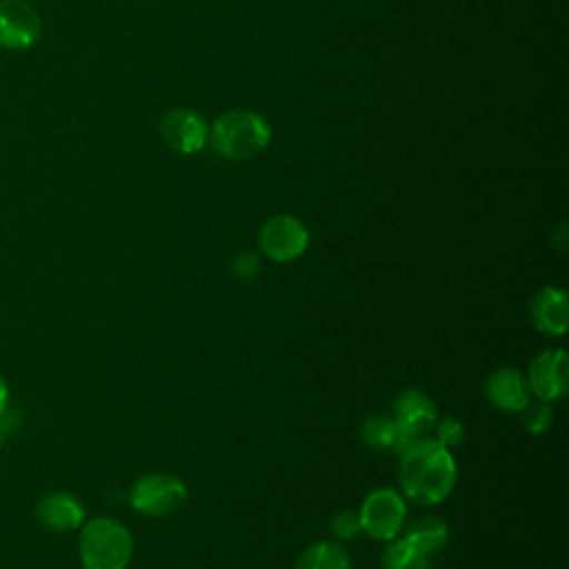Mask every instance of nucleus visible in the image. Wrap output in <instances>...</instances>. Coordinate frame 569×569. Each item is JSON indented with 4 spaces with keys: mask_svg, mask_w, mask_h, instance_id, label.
<instances>
[{
    "mask_svg": "<svg viewBox=\"0 0 569 569\" xmlns=\"http://www.w3.org/2000/svg\"><path fill=\"white\" fill-rule=\"evenodd\" d=\"M456 485V460L436 438H422L400 451V487L418 505L442 502Z\"/></svg>",
    "mask_w": 569,
    "mask_h": 569,
    "instance_id": "1",
    "label": "nucleus"
},
{
    "mask_svg": "<svg viewBox=\"0 0 569 569\" xmlns=\"http://www.w3.org/2000/svg\"><path fill=\"white\" fill-rule=\"evenodd\" d=\"M207 142L218 156L240 162L256 158L269 147L271 127L256 111L231 109L213 120Z\"/></svg>",
    "mask_w": 569,
    "mask_h": 569,
    "instance_id": "2",
    "label": "nucleus"
},
{
    "mask_svg": "<svg viewBox=\"0 0 569 569\" xmlns=\"http://www.w3.org/2000/svg\"><path fill=\"white\" fill-rule=\"evenodd\" d=\"M78 553L82 569H127L133 538L120 520L98 516L82 522Z\"/></svg>",
    "mask_w": 569,
    "mask_h": 569,
    "instance_id": "3",
    "label": "nucleus"
},
{
    "mask_svg": "<svg viewBox=\"0 0 569 569\" xmlns=\"http://www.w3.org/2000/svg\"><path fill=\"white\" fill-rule=\"evenodd\" d=\"M187 500V487L171 473H147L138 478L129 491L131 507L142 516H167L182 507Z\"/></svg>",
    "mask_w": 569,
    "mask_h": 569,
    "instance_id": "4",
    "label": "nucleus"
},
{
    "mask_svg": "<svg viewBox=\"0 0 569 569\" xmlns=\"http://www.w3.org/2000/svg\"><path fill=\"white\" fill-rule=\"evenodd\" d=\"M360 531L373 540H393L407 520L405 498L393 489L371 491L358 511Z\"/></svg>",
    "mask_w": 569,
    "mask_h": 569,
    "instance_id": "5",
    "label": "nucleus"
},
{
    "mask_svg": "<svg viewBox=\"0 0 569 569\" xmlns=\"http://www.w3.org/2000/svg\"><path fill=\"white\" fill-rule=\"evenodd\" d=\"M398 427V453L409 445L427 438L438 422L436 405L420 389H405L393 402V416Z\"/></svg>",
    "mask_w": 569,
    "mask_h": 569,
    "instance_id": "6",
    "label": "nucleus"
},
{
    "mask_svg": "<svg viewBox=\"0 0 569 569\" xmlns=\"http://www.w3.org/2000/svg\"><path fill=\"white\" fill-rule=\"evenodd\" d=\"M258 244L262 253L273 262H291L305 253L309 244V231L296 216L280 213L260 227Z\"/></svg>",
    "mask_w": 569,
    "mask_h": 569,
    "instance_id": "7",
    "label": "nucleus"
},
{
    "mask_svg": "<svg viewBox=\"0 0 569 569\" xmlns=\"http://www.w3.org/2000/svg\"><path fill=\"white\" fill-rule=\"evenodd\" d=\"M42 36V18L27 0H0V49L27 51Z\"/></svg>",
    "mask_w": 569,
    "mask_h": 569,
    "instance_id": "8",
    "label": "nucleus"
},
{
    "mask_svg": "<svg viewBox=\"0 0 569 569\" xmlns=\"http://www.w3.org/2000/svg\"><path fill=\"white\" fill-rule=\"evenodd\" d=\"M160 136L171 151L191 156L207 144L209 127L200 113L191 109H173L162 118Z\"/></svg>",
    "mask_w": 569,
    "mask_h": 569,
    "instance_id": "9",
    "label": "nucleus"
},
{
    "mask_svg": "<svg viewBox=\"0 0 569 569\" xmlns=\"http://www.w3.org/2000/svg\"><path fill=\"white\" fill-rule=\"evenodd\" d=\"M527 385L538 400H558L567 391V353L562 349L542 351L529 365Z\"/></svg>",
    "mask_w": 569,
    "mask_h": 569,
    "instance_id": "10",
    "label": "nucleus"
},
{
    "mask_svg": "<svg viewBox=\"0 0 569 569\" xmlns=\"http://www.w3.org/2000/svg\"><path fill=\"white\" fill-rule=\"evenodd\" d=\"M38 522L56 533L76 531L87 520L84 505L67 491H49L36 505Z\"/></svg>",
    "mask_w": 569,
    "mask_h": 569,
    "instance_id": "11",
    "label": "nucleus"
},
{
    "mask_svg": "<svg viewBox=\"0 0 569 569\" xmlns=\"http://www.w3.org/2000/svg\"><path fill=\"white\" fill-rule=\"evenodd\" d=\"M485 391L489 402L507 413H520L531 400V389L527 385V378L511 367L496 369L487 378Z\"/></svg>",
    "mask_w": 569,
    "mask_h": 569,
    "instance_id": "12",
    "label": "nucleus"
},
{
    "mask_svg": "<svg viewBox=\"0 0 569 569\" xmlns=\"http://www.w3.org/2000/svg\"><path fill=\"white\" fill-rule=\"evenodd\" d=\"M531 320L547 336H562L569 325L567 293L558 287L540 289L531 300Z\"/></svg>",
    "mask_w": 569,
    "mask_h": 569,
    "instance_id": "13",
    "label": "nucleus"
},
{
    "mask_svg": "<svg viewBox=\"0 0 569 569\" xmlns=\"http://www.w3.org/2000/svg\"><path fill=\"white\" fill-rule=\"evenodd\" d=\"M447 538H449L447 522L442 518H438V516H420V518H416L407 527V531L402 536V540L409 547H413L416 551H420L427 558L433 556L436 551H440L445 547Z\"/></svg>",
    "mask_w": 569,
    "mask_h": 569,
    "instance_id": "14",
    "label": "nucleus"
},
{
    "mask_svg": "<svg viewBox=\"0 0 569 569\" xmlns=\"http://www.w3.org/2000/svg\"><path fill=\"white\" fill-rule=\"evenodd\" d=\"M351 560L338 542H313L298 560L296 569H349Z\"/></svg>",
    "mask_w": 569,
    "mask_h": 569,
    "instance_id": "15",
    "label": "nucleus"
},
{
    "mask_svg": "<svg viewBox=\"0 0 569 569\" xmlns=\"http://www.w3.org/2000/svg\"><path fill=\"white\" fill-rule=\"evenodd\" d=\"M360 433H362V440L373 449H380V451L398 449V427L391 416H382V413L369 416L362 422Z\"/></svg>",
    "mask_w": 569,
    "mask_h": 569,
    "instance_id": "16",
    "label": "nucleus"
},
{
    "mask_svg": "<svg viewBox=\"0 0 569 569\" xmlns=\"http://www.w3.org/2000/svg\"><path fill=\"white\" fill-rule=\"evenodd\" d=\"M382 569H429V558L409 547L402 538H393L382 553Z\"/></svg>",
    "mask_w": 569,
    "mask_h": 569,
    "instance_id": "17",
    "label": "nucleus"
},
{
    "mask_svg": "<svg viewBox=\"0 0 569 569\" xmlns=\"http://www.w3.org/2000/svg\"><path fill=\"white\" fill-rule=\"evenodd\" d=\"M522 413V422L531 433H542L549 429L551 420H553V411L549 407V402L545 400H529L527 407L520 411Z\"/></svg>",
    "mask_w": 569,
    "mask_h": 569,
    "instance_id": "18",
    "label": "nucleus"
},
{
    "mask_svg": "<svg viewBox=\"0 0 569 569\" xmlns=\"http://www.w3.org/2000/svg\"><path fill=\"white\" fill-rule=\"evenodd\" d=\"M360 531V518L351 509H340L331 518V533L338 540H351Z\"/></svg>",
    "mask_w": 569,
    "mask_h": 569,
    "instance_id": "19",
    "label": "nucleus"
},
{
    "mask_svg": "<svg viewBox=\"0 0 569 569\" xmlns=\"http://www.w3.org/2000/svg\"><path fill=\"white\" fill-rule=\"evenodd\" d=\"M433 429H436V440L440 445H445V447H456L462 440V436H465L462 422L458 418H453V416L442 418L440 422H436Z\"/></svg>",
    "mask_w": 569,
    "mask_h": 569,
    "instance_id": "20",
    "label": "nucleus"
},
{
    "mask_svg": "<svg viewBox=\"0 0 569 569\" xmlns=\"http://www.w3.org/2000/svg\"><path fill=\"white\" fill-rule=\"evenodd\" d=\"M231 271L238 280H253L260 273V258L256 253H240L233 262H231Z\"/></svg>",
    "mask_w": 569,
    "mask_h": 569,
    "instance_id": "21",
    "label": "nucleus"
},
{
    "mask_svg": "<svg viewBox=\"0 0 569 569\" xmlns=\"http://www.w3.org/2000/svg\"><path fill=\"white\" fill-rule=\"evenodd\" d=\"M7 409H9V385H7L4 376L0 373V420L4 418Z\"/></svg>",
    "mask_w": 569,
    "mask_h": 569,
    "instance_id": "22",
    "label": "nucleus"
}]
</instances>
